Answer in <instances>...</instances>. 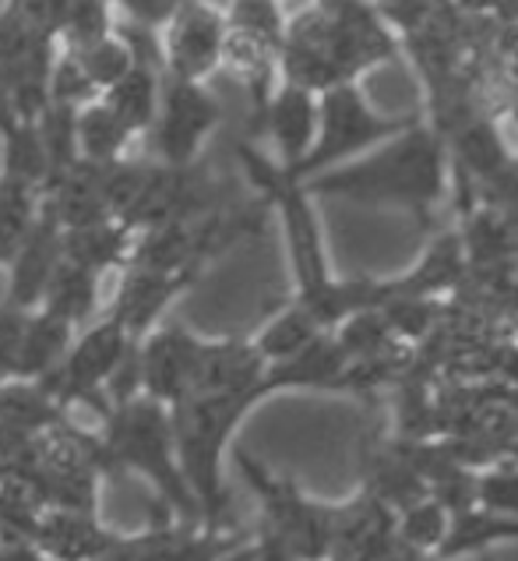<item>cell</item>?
Here are the masks:
<instances>
[{
	"mask_svg": "<svg viewBox=\"0 0 518 561\" xmlns=\"http://www.w3.org/2000/svg\"><path fill=\"white\" fill-rule=\"evenodd\" d=\"M240 163H244L254 187H262V195L279 208V216H283L289 262H293V283H297L293 300L300 308L325 332H332L338 322H346L353 311L378 308L381 279H367V276L335 279L332 276L318 219L311 213V202H307V191L300 187V181L286 178L283 167H272L265 156H257L248 146H240Z\"/></svg>",
	"mask_w": 518,
	"mask_h": 561,
	"instance_id": "6da1fadb",
	"label": "cell"
},
{
	"mask_svg": "<svg viewBox=\"0 0 518 561\" xmlns=\"http://www.w3.org/2000/svg\"><path fill=\"white\" fill-rule=\"evenodd\" d=\"M262 403L257 392H205L170 407L176 462L202 512L205 530H230V491L222 459L244 416Z\"/></svg>",
	"mask_w": 518,
	"mask_h": 561,
	"instance_id": "7a4b0ae2",
	"label": "cell"
},
{
	"mask_svg": "<svg viewBox=\"0 0 518 561\" xmlns=\"http://www.w3.org/2000/svg\"><path fill=\"white\" fill-rule=\"evenodd\" d=\"M95 435H100L106 470H131L145 477L166 516H173L176 523L202 526L198 502H194L181 462H176L170 407L156 403L145 392H135L110 407Z\"/></svg>",
	"mask_w": 518,
	"mask_h": 561,
	"instance_id": "3957f363",
	"label": "cell"
},
{
	"mask_svg": "<svg viewBox=\"0 0 518 561\" xmlns=\"http://www.w3.org/2000/svg\"><path fill=\"white\" fill-rule=\"evenodd\" d=\"M318 195H343L356 202H395L413 213H427L441 191L437 149L427 135H402L367 163L332 170L311 184Z\"/></svg>",
	"mask_w": 518,
	"mask_h": 561,
	"instance_id": "277c9868",
	"label": "cell"
},
{
	"mask_svg": "<svg viewBox=\"0 0 518 561\" xmlns=\"http://www.w3.org/2000/svg\"><path fill=\"white\" fill-rule=\"evenodd\" d=\"M233 459L248 488L254 491L257 505H262L257 530L286 543L297 561H329L335 505L314 502L311 494L297 488V480L272 473L262 459H254L244 448H237Z\"/></svg>",
	"mask_w": 518,
	"mask_h": 561,
	"instance_id": "5b68a950",
	"label": "cell"
},
{
	"mask_svg": "<svg viewBox=\"0 0 518 561\" xmlns=\"http://www.w3.org/2000/svg\"><path fill=\"white\" fill-rule=\"evenodd\" d=\"M219 117H222V110L202 82H187V78L163 71L156 121L149 127L156 159L170 167L198 163V149L205 146V138L212 135Z\"/></svg>",
	"mask_w": 518,
	"mask_h": 561,
	"instance_id": "8992f818",
	"label": "cell"
},
{
	"mask_svg": "<svg viewBox=\"0 0 518 561\" xmlns=\"http://www.w3.org/2000/svg\"><path fill=\"white\" fill-rule=\"evenodd\" d=\"M395 127H399L395 121L378 117L375 110L360 100V92H356L353 85L325 89V103H321V110H318L314 146H311V152H307L303 163L297 167L293 181L311 178V173L353 156L356 149H367L370 141L392 135Z\"/></svg>",
	"mask_w": 518,
	"mask_h": 561,
	"instance_id": "52a82bcc",
	"label": "cell"
},
{
	"mask_svg": "<svg viewBox=\"0 0 518 561\" xmlns=\"http://www.w3.org/2000/svg\"><path fill=\"white\" fill-rule=\"evenodd\" d=\"M226 43V14L208 0H184L163 22V39H159V60L163 71L187 78V82H205L222 64Z\"/></svg>",
	"mask_w": 518,
	"mask_h": 561,
	"instance_id": "ba28073f",
	"label": "cell"
},
{
	"mask_svg": "<svg viewBox=\"0 0 518 561\" xmlns=\"http://www.w3.org/2000/svg\"><path fill=\"white\" fill-rule=\"evenodd\" d=\"M202 335L184 325H159L138 343V392L163 407H176L191 389Z\"/></svg>",
	"mask_w": 518,
	"mask_h": 561,
	"instance_id": "9c48e42d",
	"label": "cell"
},
{
	"mask_svg": "<svg viewBox=\"0 0 518 561\" xmlns=\"http://www.w3.org/2000/svg\"><path fill=\"white\" fill-rule=\"evenodd\" d=\"M194 283H198V276H187V272H152V268L127 265L120 268L117 297H113L106 314L117 318V322L141 343L152 329L163 325V314L170 311V304L184 290H191Z\"/></svg>",
	"mask_w": 518,
	"mask_h": 561,
	"instance_id": "30bf717a",
	"label": "cell"
},
{
	"mask_svg": "<svg viewBox=\"0 0 518 561\" xmlns=\"http://www.w3.org/2000/svg\"><path fill=\"white\" fill-rule=\"evenodd\" d=\"M124 534L103 526L95 512L78 508H46L32 530V543L46 561H106Z\"/></svg>",
	"mask_w": 518,
	"mask_h": 561,
	"instance_id": "8fae6325",
	"label": "cell"
},
{
	"mask_svg": "<svg viewBox=\"0 0 518 561\" xmlns=\"http://www.w3.org/2000/svg\"><path fill=\"white\" fill-rule=\"evenodd\" d=\"M64 259V230L60 222L39 205V216L32 222L28 237L22 240V248L14 251V259L8 262L11 279H8V304L22 311H36L46 283H50L54 268Z\"/></svg>",
	"mask_w": 518,
	"mask_h": 561,
	"instance_id": "7c38bea8",
	"label": "cell"
},
{
	"mask_svg": "<svg viewBox=\"0 0 518 561\" xmlns=\"http://www.w3.org/2000/svg\"><path fill=\"white\" fill-rule=\"evenodd\" d=\"M346 371H349L346 350L338 346L332 332H321L314 343H307L300 350V354L286 357L279 364H268L262 389H265V399L275 392H297V389L346 392Z\"/></svg>",
	"mask_w": 518,
	"mask_h": 561,
	"instance_id": "4fadbf2b",
	"label": "cell"
},
{
	"mask_svg": "<svg viewBox=\"0 0 518 561\" xmlns=\"http://www.w3.org/2000/svg\"><path fill=\"white\" fill-rule=\"evenodd\" d=\"M262 124L272 131L275 146H279V156H283L279 167L286 170V178H293L297 167L307 159V152H311L314 135H318V106H314L311 89L286 82L268 100Z\"/></svg>",
	"mask_w": 518,
	"mask_h": 561,
	"instance_id": "5bb4252c",
	"label": "cell"
},
{
	"mask_svg": "<svg viewBox=\"0 0 518 561\" xmlns=\"http://www.w3.org/2000/svg\"><path fill=\"white\" fill-rule=\"evenodd\" d=\"M131 46H135V64L100 95V103L138 138V135H149V127L156 121L163 60H159V50L152 57H145L138 43Z\"/></svg>",
	"mask_w": 518,
	"mask_h": 561,
	"instance_id": "9a60e30c",
	"label": "cell"
},
{
	"mask_svg": "<svg viewBox=\"0 0 518 561\" xmlns=\"http://www.w3.org/2000/svg\"><path fill=\"white\" fill-rule=\"evenodd\" d=\"M74 335L78 329L64 322V318L46 311H28L8 381H46L60 367V360L68 357Z\"/></svg>",
	"mask_w": 518,
	"mask_h": 561,
	"instance_id": "2e32d148",
	"label": "cell"
},
{
	"mask_svg": "<svg viewBox=\"0 0 518 561\" xmlns=\"http://www.w3.org/2000/svg\"><path fill=\"white\" fill-rule=\"evenodd\" d=\"M131 244H135V230H127L120 219H100V222H85V227L64 230V259L100 279L106 272L127 265Z\"/></svg>",
	"mask_w": 518,
	"mask_h": 561,
	"instance_id": "e0dca14e",
	"label": "cell"
},
{
	"mask_svg": "<svg viewBox=\"0 0 518 561\" xmlns=\"http://www.w3.org/2000/svg\"><path fill=\"white\" fill-rule=\"evenodd\" d=\"M515 540H518V516H505V512H487V508H465L459 516H451L445 543L437 548L434 561L476 558L497 548V543H515Z\"/></svg>",
	"mask_w": 518,
	"mask_h": 561,
	"instance_id": "ac0fdd59",
	"label": "cell"
},
{
	"mask_svg": "<svg viewBox=\"0 0 518 561\" xmlns=\"http://www.w3.org/2000/svg\"><path fill=\"white\" fill-rule=\"evenodd\" d=\"M36 311L57 314L82 332L92 318H100V276H92V272L71 265L68 259H60L50 283H46Z\"/></svg>",
	"mask_w": 518,
	"mask_h": 561,
	"instance_id": "d6986e66",
	"label": "cell"
},
{
	"mask_svg": "<svg viewBox=\"0 0 518 561\" xmlns=\"http://www.w3.org/2000/svg\"><path fill=\"white\" fill-rule=\"evenodd\" d=\"M135 141V135L110 114V110L92 100L74 114V146L78 159H89V163H117L127 156V146Z\"/></svg>",
	"mask_w": 518,
	"mask_h": 561,
	"instance_id": "ffe728a7",
	"label": "cell"
},
{
	"mask_svg": "<svg viewBox=\"0 0 518 561\" xmlns=\"http://www.w3.org/2000/svg\"><path fill=\"white\" fill-rule=\"evenodd\" d=\"M321 332L325 329H321L314 318L307 314L293 297H289L283 308H275V314L262 325V332H257L251 343L257 346V354H262L265 364H279L286 357L300 354V350L307 343H314Z\"/></svg>",
	"mask_w": 518,
	"mask_h": 561,
	"instance_id": "44dd1931",
	"label": "cell"
},
{
	"mask_svg": "<svg viewBox=\"0 0 518 561\" xmlns=\"http://www.w3.org/2000/svg\"><path fill=\"white\" fill-rule=\"evenodd\" d=\"M39 205L43 191L22 181L0 178V265H8L14 251L22 248V240L28 237L32 222L39 216Z\"/></svg>",
	"mask_w": 518,
	"mask_h": 561,
	"instance_id": "7402d4cb",
	"label": "cell"
},
{
	"mask_svg": "<svg viewBox=\"0 0 518 561\" xmlns=\"http://www.w3.org/2000/svg\"><path fill=\"white\" fill-rule=\"evenodd\" d=\"M448 508L441 502H434L430 494L427 499H419L413 505H406L395 516V537L402 548H410L416 554H437V548L445 543V534H448Z\"/></svg>",
	"mask_w": 518,
	"mask_h": 561,
	"instance_id": "603a6c76",
	"label": "cell"
},
{
	"mask_svg": "<svg viewBox=\"0 0 518 561\" xmlns=\"http://www.w3.org/2000/svg\"><path fill=\"white\" fill-rule=\"evenodd\" d=\"M476 508L518 516V459H497L476 470Z\"/></svg>",
	"mask_w": 518,
	"mask_h": 561,
	"instance_id": "cb8c5ba5",
	"label": "cell"
},
{
	"mask_svg": "<svg viewBox=\"0 0 518 561\" xmlns=\"http://www.w3.org/2000/svg\"><path fill=\"white\" fill-rule=\"evenodd\" d=\"M25 322H28V311L11 308L8 300L0 304V381L11 378V364H14V354H19Z\"/></svg>",
	"mask_w": 518,
	"mask_h": 561,
	"instance_id": "d4e9b609",
	"label": "cell"
},
{
	"mask_svg": "<svg viewBox=\"0 0 518 561\" xmlns=\"http://www.w3.org/2000/svg\"><path fill=\"white\" fill-rule=\"evenodd\" d=\"M0 561H46L32 540H0Z\"/></svg>",
	"mask_w": 518,
	"mask_h": 561,
	"instance_id": "484cf974",
	"label": "cell"
},
{
	"mask_svg": "<svg viewBox=\"0 0 518 561\" xmlns=\"http://www.w3.org/2000/svg\"><path fill=\"white\" fill-rule=\"evenodd\" d=\"M216 561H257V543H254V534H244L233 548H226Z\"/></svg>",
	"mask_w": 518,
	"mask_h": 561,
	"instance_id": "4316f807",
	"label": "cell"
},
{
	"mask_svg": "<svg viewBox=\"0 0 518 561\" xmlns=\"http://www.w3.org/2000/svg\"><path fill=\"white\" fill-rule=\"evenodd\" d=\"M22 117L14 114V103H11V95H8V89H4V82H0V138H4L14 124H19Z\"/></svg>",
	"mask_w": 518,
	"mask_h": 561,
	"instance_id": "83f0119b",
	"label": "cell"
},
{
	"mask_svg": "<svg viewBox=\"0 0 518 561\" xmlns=\"http://www.w3.org/2000/svg\"><path fill=\"white\" fill-rule=\"evenodd\" d=\"M406 561H434L430 554H416V551H410V558Z\"/></svg>",
	"mask_w": 518,
	"mask_h": 561,
	"instance_id": "f1b7e54d",
	"label": "cell"
}]
</instances>
